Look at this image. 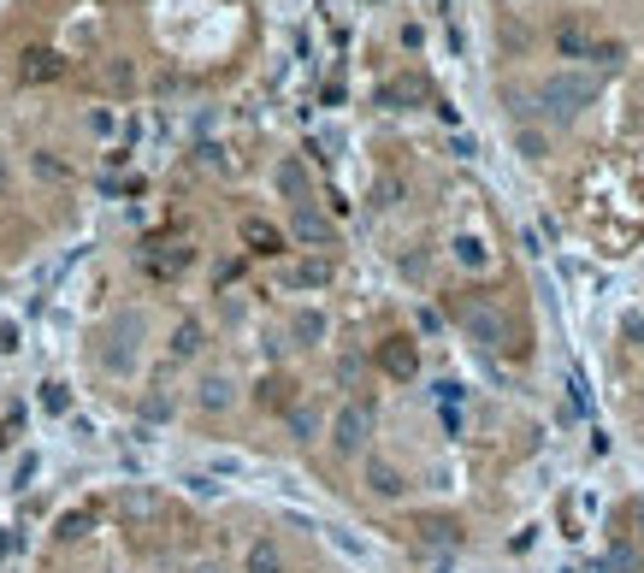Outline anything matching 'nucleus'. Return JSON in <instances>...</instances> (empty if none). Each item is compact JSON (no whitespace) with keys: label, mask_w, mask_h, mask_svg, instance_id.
Wrapping results in <instances>:
<instances>
[{"label":"nucleus","mask_w":644,"mask_h":573,"mask_svg":"<svg viewBox=\"0 0 644 573\" xmlns=\"http://www.w3.org/2000/svg\"><path fill=\"white\" fill-rule=\"evenodd\" d=\"M385 367H390V373H396V379H408V373H414V349H408L402 337H396V343H390V349H385Z\"/></svg>","instance_id":"4468645a"},{"label":"nucleus","mask_w":644,"mask_h":573,"mask_svg":"<svg viewBox=\"0 0 644 573\" xmlns=\"http://www.w3.org/2000/svg\"><path fill=\"white\" fill-rule=\"evenodd\" d=\"M278 190L302 207V201H308V166H302V160H284V166H278Z\"/></svg>","instance_id":"0eeeda50"},{"label":"nucleus","mask_w":644,"mask_h":573,"mask_svg":"<svg viewBox=\"0 0 644 573\" xmlns=\"http://www.w3.org/2000/svg\"><path fill=\"white\" fill-rule=\"evenodd\" d=\"M290 432H296V438L308 444V438L320 432V414H314V408H290Z\"/></svg>","instance_id":"dca6fc26"},{"label":"nucleus","mask_w":644,"mask_h":573,"mask_svg":"<svg viewBox=\"0 0 644 573\" xmlns=\"http://www.w3.org/2000/svg\"><path fill=\"white\" fill-rule=\"evenodd\" d=\"M18 349V325L12 319H0V355H12Z\"/></svg>","instance_id":"412c9836"},{"label":"nucleus","mask_w":644,"mask_h":573,"mask_svg":"<svg viewBox=\"0 0 644 573\" xmlns=\"http://www.w3.org/2000/svg\"><path fill=\"white\" fill-rule=\"evenodd\" d=\"M195 349H201V325L184 319V325H178V337H172V355H178V361H190Z\"/></svg>","instance_id":"ddd939ff"},{"label":"nucleus","mask_w":644,"mask_h":573,"mask_svg":"<svg viewBox=\"0 0 644 573\" xmlns=\"http://www.w3.org/2000/svg\"><path fill=\"white\" fill-rule=\"evenodd\" d=\"M367 438H373V408L367 402H343L337 420H331V449L337 455H361Z\"/></svg>","instance_id":"7ed1b4c3"},{"label":"nucleus","mask_w":644,"mask_h":573,"mask_svg":"<svg viewBox=\"0 0 644 573\" xmlns=\"http://www.w3.org/2000/svg\"><path fill=\"white\" fill-rule=\"evenodd\" d=\"M591 95H597V83H591L585 71H556V77H544V89H538V113L556 119V125H574L580 107H591Z\"/></svg>","instance_id":"f257e3e1"},{"label":"nucleus","mask_w":644,"mask_h":573,"mask_svg":"<svg viewBox=\"0 0 644 573\" xmlns=\"http://www.w3.org/2000/svg\"><path fill=\"white\" fill-rule=\"evenodd\" d=\"M30 479H36V455H24V461H18V473H12V485H18V491H24V485H30Z\"/></svg>","instance_id":"aec40b11"},{"label":"nucleus","mask_w":644,"mask_h":573,"mask_svg":"<svg viewBox=\"0 0 644 573\" xmlns=\"http://www.w3.org/2000/svg\"><path fill=\"white\" fill-rule=\"evenodd\" d=\"M142 414H148V420H166V414H172V396H148Z\"/></svg>","instance_id":"6ab92c4d"},{"label":"nucleus","mask_w":644,"mask_h":573,"mask_svg":"<svg viewBox=\"0 0 644 573\" xmlns=\"http://www.w3.org/2000/svg\"><path fill=\"white\" fill-rule=\"evenodd\" d=\"M83 526H89V514H65V526H60V538H77V532H83Z\"/></svg>","instance_id":"b1692460"},{"label":"nucleus","mask_w":644,"mask_h":573,"mask_svg":"<svg viewBox=\"0 0 644 573\" xmlns=\"http://www.w3.org/2000/svg\"><path fill=\"white\" fill-rule=\"evenodd\" d=\"M455 260H461V266H467V272H485V243H479V237H455Z\"/></svg>","instance_id":"f8f14e48"},{"label":"nucleus","mask_w":644,"mask_h":573,"mask_svg":"<svg viewBox=\"0 0 644 573\" xmlns=\"http://www.w3.org/2000/svg\"><path fill=\"white\" fill-rule=\"evenodd\" d=\"M190 491H195V497H213V491H219V479H207V473H190Z\"/></svg>","instance_id":"4be33fe9"},{"label":"nucleus","mask_w":644,"mask_h":573,"mask_svg":"<svg viewBox=\"0 0 644 573\" xmlns=\"http://www.w3.org/2000/svg\"><path fill=\"white\" fill-rule=\"evenodd\" d=\"M243 243H249L255 255H278V249H284V237H278L266 219H243Z\"/></svg>","instance_id":"423d86ee"},{"label":"nucleus","mask_w":644,"mask_h":573,"mask_svg":"<svg viewBox=\"0 0 644 573\" xmlns=\"http://www.w3.org/2000/svg\"><path fill=\"white\" fill-rule=\"evenodd\" d=\"M379 101H385V107H396V101H420V83H390V89H379Z\"/></svg>","instance_id":"a211bd4d"},{"label":"nucleus","mask_w":644,"mask_h":573,"mask_svg":"<svg viewBox=\"0 0 644 573\" xmlns=\"http://www.w3.org/2000/svg\"><path fill=\"white\" fill-rule=\"evenodd\" d=\"M142 337H148V319L125 308V314L107 325V343H101V367L107 373H130L136 367V355H142Z\"/></svg>","instance_id":"f03ea898"},{"label":"nucleus","mask_w":644,"mask_h":573,"mask_svg":"<svg viewBox=\"0 0 644 573\" xmlns=\"http://www.w3.org/2000/svg\"><path fill=\"white\" fill-rule=\"evenodd\" d=\"M296 337H302V343H320V337H325V314L302 308V314H296Z\"/></svg>","instance_id":"2eb2a0df"},{"label":"nucleus","mask_w":644,"mask_h":573,"mask_svg":"<svg viewBox=\"0 0 644 573\" xmlns=\"http://www.w3.org/2000/svg\"><path fill=\"white\" fill-rule=\"evenodd\" d=\"M249 573H284V550H278L272 538L249 544Z\"/></svg>","instance_id":"1a4fd4ad"},{"label":"nucleus","mask_w":644,"mask_h":573,"mask_svg":"<svg viewBox=\"0 0 644 573\" xmlns=\"http://www.w3.org/2000/svg\"><path fill=\"white\" fill-rule=\"evenodd\" d=\"M290 284H296V290H320V284H331V266H325V260H302V266L290 272Z\"/></svg>","instance_id":"9b49d317"},{"label":"nucleus","mask_w":644,"mask_h":573,"mask_svg":"<svg viewBox=\"0 0 644 573\" xmlns=\"http://www.w3.org/2000/svg\"><path fill=\"white\" fill-rule=\"evenodd\" d=\"M195 573H219V568H195Z\"/></svg>","instance_id":"393cba45"},{"label":"nucleus","mask_w":644,"mask_h":573,"mask_svg":"<svg viewBox=\"0 0 644 573\" xmlns=\"http://www.w3.org/2000/svg\"><path fill=\"white\" fill-rule=\"evenodd\" d=\"M65 65L60 54H24V83H48V77H60Z\"/></svg>","instance_id":"9d476101"},{"label":"nucleus","mask_w":644,"mask_h":573,"mask_svg":"<svg viewBox=\"0 0 644 573\" xmlns=\"http://www.w3.org/2000/svg\"><path fill=\"white\" fill-rule=\"evenodd\" d=\"M367 485H373V497H402V473L390 461H367Z\"/></svg>","instance_id":"6e6552de"},{"label":"nucleus","mask_w":644,"mask_h":573,"mask_svg":"<svg viewBox=\"0 0 644 573\" xmlns=\"http://www.w3.org/2000/svg\"><path fill=\"white\" fill-rule=\"evenodd\" d=\"M195 402H201V408H213V414H225V408L237 402V384L225 379V373H213V379H201V390H195Z\"/></svg>","instance_id":"39448f33"},{"label":"nucleus","mask_w":644,"mask_h":573,"mask_svg":"<svg viewBox=\"0 0 644 573\" xmlns=\"http://www.w3.org/2000/svg\"><path fill=\"white\" fill-rule=\"evenodd\" d=\"M562 48H568V54H580V48H585V36H580V24H568V30H562Z\"/></svg>","instance_id":"5701e85b"},{"label":"nucleus","mask_w":644,"mask_h":573,"mask_svg":"<svg viewBox=\"0 0 644 573\" xmlns=\"http://www.w3.org/2000/svg\"><path fill=\"white\" fill-rule=\"evenodd\" d=\"M42 408H48V414H65V408H71V396H65V384H42Z\"/></svg>","instance_id":"f3484780"},{"label":"nucleus","mask_w":644,"mask_h":573,"mask_svg":"<svg viewBox=\"0 0 644 573\" xmlns=\"http://www.w3.org/2000/svg\"><path fill=\"white\" fill-rule=\"evenodd\" d=\"M290 237H296V243H314V249H331V243H337V225L325 219L314 201H302V207L290 213Z\"/></svg>","instance_id":"20e7f679"}]
</instances>
